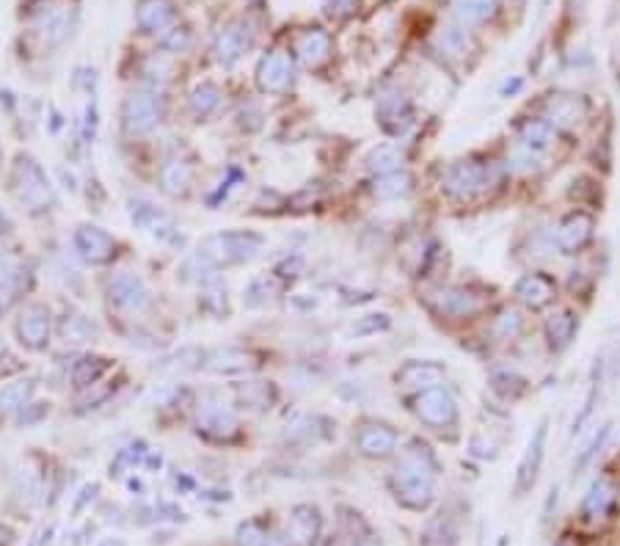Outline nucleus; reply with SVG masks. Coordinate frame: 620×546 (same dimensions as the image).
Instances as JSON below:
<instances>
[{"instance_id": "f257e3e1", "label": "nucleus", "mask_w": 620, "mask_h": 546, "mask_svg": "<svg viewBox=\"0 0 620 546\" xmlns=\"http://www.w3.org/2000/svg\"><path fill=\"white\" fill-rule=\"evenodd\" d=\"M436 475L439 461L433 449L422 441H411L395 475H391V489L406 508L425 510L436 500Z\"/></svg>"}, {"instance_id": "a18cd8bd", "label": "nucleus", "mask_w": 620, "mask_h": 546, "mask_svg": "<svg viewBox=\"0 0 620 546\" xmlns=\"http://www.w3.org/2000/svg\"><path fill=\"white\" fill-rule=\"evenodd\" d=\"M190 45V30L188 28H172L166 37L160 39V47L166 53H182Z\"/></svg>"}, {"instance_id": "5701e85b", "label": "nucleus", "mask_w": 620, "mask_h": 546, "mask_svg": "<svg viewBox=\"0 0 620 546\" xmlns=\"http://www.w3.org/2000/svg\"><path fill=\"white\" fill-rule=\"evenodd\" d=\"M576 329H579V320L574 312L568 309H560V312H554L549 320H546V340L554 350H566L574 337H576Z\"/></svg>"}, {"instance_id": "e433bc0d", "label": "nucleus", "mask_w": 620, "mask_h": 546, "mask_svg": "<svg viewBox=\"0 0 620 546\" xmlns=\"http://www.w3.org/2000/svg\"><path fill=\"white\" fill-rule=\"evenodd\" d=\"M218 103H221V91L215 83H202V86H196L190 94V105L199 116H207L210 111H215Z\"/></svg>"}, {"instance_id": "cd10ccee", "label": "nucleus", "mask_w": 620, "mask_h": 546, "mask_svg": "<svg viewBox=\"0 0 620 546\" xmlns=\"http://www.w3.org/2000/svg\"><path fill=\"white\" fill-rule=\"evenodd\" d=\"M378 113H381V124L386 130H391V122H398V130L400 133L403 127L400 122H408V100L403 91H386L383 97L378 100Z\"/></svg>"}, {"instance_id": "864d4df0", "label": "nucleus", "mask_w": 620, "mask_h": 546, "mask_svg": "<svg viewBox=\"0 0 620 546\" xmlns=\"http://www.w3.org/2000/svg\"><path fill=\"white\" fill-rule=\"evenodd\" d=\"M9 235V218L0 213V238H6Z\"/></svg>"}, {"instance_id": "a211bd4d", "label": "nucleus", "mask_w": 620, "mask_h": 546, "mask_svg": "<svg viewBox=\"0 0 620 546\" xmlns=\"http://www.w3.org/2000/svg\"><path fill=\"white\" fill-rule=\"evenodd\" d=\"M177 12L172 0H138L136 6V22L144 34H163L172 22Z\"/></svg>"}, {"instance_id": "4468645a", "label": "nucleus", "mask_w": 620, "mask_h": 546, "mask_svg": "<svg viewBox=\"0 0 620 546\" xmlns=\"http://www.w3.org/2000/svg\"><path fill=\"white\" fill-rule=\"evenodd\" d=\"M543 111L546 122L554 127H576L587 116V100L579 94H551Z\"/></svg>"}, {"instance_id": "0eeeda50", "label": "nucleus", "mask_w": 620, "mask_h": 546, "mask_svg": "<svg viewBox=\"0 0 620 546\" xmlns=\"http://www.w3.org/2000/svg\"><path fill=\"white\" fill-rule=\"evenodd\" d=\"M17 340L28 350H42L50 340V309L45 304H28L17 317Z\"/></svg>"}, {"instance_id": "4be33fe9", "label": "nucleus", "mask_w": 620, "mask_h": 546, "mask_svg": "<svg viewBox=\"0 0 620 546\" xmlns=\"http://www.w3.org/2000/svg\"><path fill=\"white\" fill-rule=\"evenodd\" d=\"M298 58L306 63V67H320V63L329 58V50H331V37L325 34L323 28H309L306 34L298 37Z\"/></svg>"}, {"instance_id": "f8f14e48", "label": "nucleus", "mask_w": 620, "mask_h": 546, "mask_svg": "<svg viewBox=\"0 0 620 546\" xmlns=\"http://www.w3.org/2000/svg\"><path fill=\"white\" fill-rule=\"evenodd\" d=\"M121 116H124L127 130L147 133V130H152V127L160 122V108H157V103H155L152 94L136 91V94H130V97L124 100Z\"/></svg>"}, {"instance_id": "4c0bfd02", "label": "nucleus", "mask_w": 620, "mask_h": 546, "mask_svg": "<svg viewBox=\"0 0 620 546\" xmlns=\"http://www.w3.org/2000/svg\"><path fill=\"white\" fill-rule=\"evenodd\" d=\"M599 392H601V365H596L593 375H591V390H587L584 395V403H582V411L576 414V420H574V433L582 431V425L591 420V414H593V406L599 400Z\"/></svg>"}, {"instance_id": "7c9ffc66", "label": "nucleus", "mask_w": 620, "mask_h": 546, "mask_svg": "<svg viewBox=\"0 0 620 546\" xmlns=\"http://www.w3.org/2000/svg\"><path fill=\"white\" fill-rule=\"evenodd\" d=\"M289 530H292V538H296L298 543H312L320 533V517L317 510L309 508V505H301L292 510V519H289Z\"/></svg>"}, {"instance_id": "bb28decb", "label": "nucleus", "mask_w": 620, "mask_h": 546, "mask_svg": "<svg viewBox=\"0 0 620 546\" xmlns=\"http://www.w3.org/2000/svg\"><path fill=\"white\" fill-rule=\"evenodd\" d=\"M251 365H254L251 353H246L240 348H218L207 357V367L215 373H243Z\"/></svg>"}, {"instance_id": "c03bdc74", "label": "nucleus", "mask_w": 620, "mask_h": 546, "mask_svg": "<svg viewBox=\"0 0 620 546\" xmlns=\"http://www.w3.org/2000/svg\"><path fill=\"white\" fill-rule=\"evenodd\" d=\"M63 334H67V340H72V342H83L94 334V326L83 315H72V317H67V323H63Z\"/></svg>"}, {"instance_id": "72a5a7b5", "label": "nucleus", "mask_w": 620, "mask_h": 546, "mask_svg": "<svg viewBox=\"0 0 620 546\" xmlns=\"http://www.w3.org/2000/svg\"><path fill=\"white\" fill-rule=\"evenodd\" d=\"M190 182V169L180 160H169L166 166L160 169V188L172 197H180Z\"/></svg>"}, {"instance_id": "9b49d317", "label": "nucleus", "mask_w": 620, "mask_h": 546, "mask_svg": "<svg viewBox=\"0 0 620 546\" xmlns=\"http://www.w3.org/2000/svg\"><path fill=\"white\" fill-rule=\"evenodd\" d=\"M431 298L439 312L452 317H472L485 307V298L477 296L474 290H466V287H441Z\"/></svg>"}, {"instance_id": "f3484780", "label": "nucleus", "mask_w": 620, "mask_h": 546, "mask_svg": "<svg viewBox=\"0 0 620 546\" xmlns=\"http://www.w3.org/2000/svg\"><path fill=\"white\" fill-rule=\"evenodd\" d=\"M72 17L75 9L63 0H50V4L39 12V30L45 34L47 42H63L72 34Z\"/></svg>"}, {"instance_id": "de8ad7c7", "label": "nucleus", "mask_w": 620, "mask_h": 546, "mask_svg": "<svg viewBox=\"0 0 620 546\" xmlns=\"http://www.w3.org/2000/svg\"><path fill=\"white\" fill-rule=\"evenodd\" d=\"M240 543L243 546H268V538H265V533L259 530L254 522H248V525L240 527Z\"/></svg>"}, {"instance_id": "39448f33", "label": "nucleus", "mask_w": 620, "mask_h": 546, "mask_svg": "<svg viewBox=\"0 0 620 546\" xmlns=\"http://www.w3.org/2000/svg\"><path fill=\"white\" fill-rule=\"evenodd\" d=\"M256 83L265 94H284L296 83V63L281 50H271L268 55L259 58L256 67Z\"/></svg>"}, {"instance_id": "7ed1b4c3", "label": "nucleus", "mask_w": 620, "mask_h": 546, "mask_svg": "<svg viewBox=\"0 0 620 546\" xmlns=\"http://www.w3.org/2000/svg\"><path fill=\"white\" fill-rule=\"evenodd\" d=\"M12 185L17 199L30 210H47L53 205V188L34 157L20 155L12 169Z\"/></svg>"}, {"instance_id": "37998d69", "label": "nucleus", "mask_w": 620, "mask_h": 546, "mask_svg": "<svg viewBox=\"0 0 620 546\" xmlns=\"http://www.w3.org/2000/svg\"><path fill=\"white\" fill-rule=\"evenodd\" d=\"M243 400L251 403L254 408H268L271 400H273V392L268 390V383L254 381V383H248V387L243 390Z\"/></svg>"}, {"instance_id": "2f4dec72", "label": "nucleus", "mask_w": 620, "mask_h": 546, "mask_svg": "<svg viewBox=\"0 0 620 546\" xmlns=\"http://www.w3.org/2000/svg\"><path fill=\"white\" fill-rule=\"evenodd\" d=\"M403 152L398 147H391V144H383V147H375L367 157V166L370 172H375L378 177H386V174H395L403 169Z\"/></svg>"}, {"instance_id": "393cba45", "label": "nucleus", "mask_w": 620, "mask_h": 546, "mask_svg": "<svg viewBox=\"0 0 620 546\" xmlns=\"http://www.w3.org/2000/svg\"><path fill=\"white\" fill-rule=\"evenodd\" d=\"M612 502H615V489L609 486L607 477H599L582 500V513L587 519H601L604 513L612 508Z\"/></svg>"}, {"instance_id": "a19ab883", "label": "nucleus", "mask_w": 620, "mask_h": 546, "mask_svg": "<svg viewBox=\"0 0 620 546\" xmlns=\"http://www.w3.org/2000/svg\"><path fill=\"white\" fill-rule=\"evenodd\" d=\"M494 332L502 337V340H513L518 337L521 332H524V315H521L518 309H505L499 317H497V323H494Z\"/></svg>"}, {"instance_id": "58836bf2", "label": "nucleus", "mask_w": 620, "mask_h": 546, "mask_svg": "<svg viewBox=\"0 0 620 546\" xmlns=\"http://www.w3.org/2000/svg\"><path fill=\"white\" fill-rule=\"evenodd\" d=\"M105 370H108V362H105V359H83V362L75 365L72 381L78 383V387H94L96 378H100Z\"/></svg>"}, {"instance_id": "6ab92c4d", "label": "nucleus", "mask_w": 620, "mask_h": 546, "mask_svg": "<svg viewBox=\"0 0 620 546\" xmlns=\"http://www.w3.org/2000/svg\"><path fill=\"white\" fill-rule=\"evenodd\" d=\"M199 431H205L213 439H232L238 433V420L235 414L223 403H205L199 408Z\"/></svg>"}, {"instance_id": "4d7b16f0", "label": "nucleus", "mask_w": 620, "mask_h": 546, "mask_svg": "<svg viewBox=\"0 0 620 546\" xmlns=\"http://www.w3.org/2000/svg\"><path fill=\"white\" fill-rule=\"evenodd\" d=\"M0 353H4V340H0Z\"/></svg>"}, {"instance_id": "6e6552de", "label": "nucleus", "mask_w": 620, "mask_h": 546, "mask_svg": "<svg viewBox=\"0 0 620 546\" xmlns=\"http://www.w3.org/2000/svg\"><path fill=\"white\" fill-rule=\"evenodd\" d=\"M593 230H596L593 215L576 210V213H571V215H566L560 221L557 235H554V243H557V248L563 254H576L593 240Z\"/></svg>"}, {"instance_id": "20e7f679", "label": "nucleus", "mask_w": 620, "mask_h": 546, "mask_svg": "<svg viewBox=\"0 0 620 546\" xmlns=\"http://www.w3.org/2000/svg\"><path fill=\"white\" fill-rule=\"evenodd\" d=\"M259 248H263V238L254 232H221L207 238L199 251L218 268V265L248 263L254 260Z\"/></svg>"}, {"instance_id": "603ef678", "label": "nucleus", "mask_w": 620, "mask_h": 546, "mask_svg": "<svg viewBox=\"0 0 620 546\" xmlns=\"http://www.w3.org/2000/svg\"><path fill=\"white\" fill-rule=\"evenodd\" d=\"M12 541V530L9 527H4V525H0V546H6Z\"/></svg>"}, {"instance_id": "f704fd0d", "label": "nucleus", "mask_w": 620, "mask_h": 546, "mask_svg": "<svg viewBox=\"0 0 620 546\" xmlns=\"http://www.w3.org/2000/svg\"><path fill=\"white\" fill-rule=\"evenodd\" d=\"M34 395V383L30 381H14L0 392V411H17L28 403V398Z\"/></svg>"}, {"instance_id": "473e14b6", "label": "nucleus", "mask_w": 620, "mask_h": 546, "mask_svg": "<svg viewBox=\"0 0 620 546\" xmlns=\"http://www.w3.org/2000/svg\"><path fill=\"white\" fill-rule=\"evenodd\" d=\"M411 185L414 180L406 174V172H395V174H386V177H378L373 194L378 199H403L411 194Z\"/></svg>"}, {"instance_id": "c85d7f7f", "label": "nucleus", "mask_w": 620, "mask_h": 546, "mask_svg": "<svg viewBox=\"0 0 620 546\" xmlns=\"http://www.w3.org/2000/svg\"><path fill=\"white\" fill-rule=\"evenodd\" d=\"M130 215H133V221L138 223L141 230H147V232H172L174 227H172V218L163 213V210H157L155 205H149V202H133V207H130Z\"/></svg>"}, {"instance_id": "79ce46f5", "label": "nucleus", "mask_w": 620, "mask_h": 546, "mask_svg": "<svg viewBox=\"0 0 620 546\" xmlns=\"http://www.w3.org/2000/svg\"><path fill=\"white\" fill-rule=\"evenodd\" d=\"M612 433V425L607 423V425H601V431H596L593 433V439L587 441V447H584V453L579 456V464H574V475H579V469H584L587 464H591V458L599 453V449L604 447V441H607V436Z\"/></svg>"}, {"instance_id": "49530a36", "label": "nucleus", "mask_w": 620, "mask_h": 546, "mask_svg": "<svg viewBox=\"0 0 620 546\" xmlns=\"http://www.w3.org/2000/svg\"><path fill=\"white\" fill-rule=\"evenodd\" d=\"M425 546H444V543H452V533L444 527V522H431L428 530H425V541H422Z\"/></svg>"}, {"instance_id": "a878e982", "label": "nucleus", "mask_w": 620, "mask_h": 546, "mask_svg": "<svg viewBox=\"0 0 620 546\" xmlns=\"http://www.w3.org/2000/svg\"><path fill=\"white\" fill-rule=\"evenodd\" d=\"M20 287H22V268L12 256L0 254V312H6L14 304Z\"/></svg>"}, {"instance_id": "9d476101", "label": "nucleus", "mask_w": 620, "mask_h": 546, "mask_svg": "<svg viewBox=\"0 0 620 546\" xmlns=\"http://www.w3.org/2000/svg\"><path fill=\"white\" fill-rule=\"evenodd\" d=\"M546 433H549V423L540 420V425L535 428V433H532V439L527 444L524 458H521V464H518V477H515V491L518 494H527L535 486L538 475H540V464H543V453H546Z\"/></svg>"}, {"instance_id": "ea45409f", "label": "nucleus", "mask_w": 620, "mask_h": 546, "mask_svg": "<svg viewBox=\"0 0 620 546\" xmlns=\"http://www.w3.org/2000/svg\"><path fill=\"white\" fill-rule=\"evenodd\" d=\"M491 387H494L502 398H510V400H515L518 395H524V392H527L524 378L515 375V373H510V370L497 373V375L491 378Z\"/></svg>"}, {"instance_id": "aec40b11", "label": "nucleus", "mask_w": 620, "mask_h": 546, "mask_svg": "<svg viewBox=\"0 0 620 546\" xmlns=\"http://www.w3.org/2000/svg\"><path fill=\"white\" fill-rule=\"evenodd\" d=\"M251 42H254V37H251L248 25H243V22L230 25L226 30H221V37L215 39V55L223 67H232V63L251 47Z\"/></svg>"}, {"instance_id": "423d86ee", "label": "nucleus", "mask_w": 620, "mask_h": 546, "mask_svg": "<svg viewBox=\"0 0 620 546\" xmlns=\"http://www.w3.org/2000/svg\"><path fill=\"white\" fill-rule=\"evenodd\" d=\"M414 414L431 428H447V425H455V420H458V406H455V400L447 390L433 387V390H425V392L416 395Z\"/></svg>"}, {"instance_id": "ddd939ff", "label": "nucleus", "mask_w": 620, "mask_h": 546, "mask_svg": "<svg viewBox=\"0 0 620 546\" xmlns=\"http://www.w3.org/2000/svg\"><path fill=\"white\" fill-rule=\"evenodd\" d=\"M108 293H111V301L127 312H141L149 301V293H147V284L136 276V273H116L108 284Z\"/></svg>"}, {"instance_id": "c756f323", "label": "nucleus", "mask_w": 620, "mask_h": 546, "mask_svg": "<svg viewBox=\"0 0 620 546\" xmlns=\"http://www.w3.org/2000/svg\"><path fill=\"white\" fill-rule=\"evenodd\" d=\"M449 6H452V14L464 25L485 22L497 14V0H452Z\"/></svg>"}, {"instance_id": "f03ea898", "label": "nucleus", "mask_w": 620, "mask_h": 546, "mask_svg": "<svg viewBox=\"0 0 620 546\" xmlns=\"http://www.w3.org/2000/svg\"><path fill=\"white\" fill-rule=\"evenodd\" d=\"M497 169L482 160H458L444 172V190L455 199H474L482 197L488 188L497 182Z\"/></svg>"}, {"instance_id": "09e8293b", "label": "nucleus", "mask_w": 620, "mask_h": 546, "mask_svg": "<svg viewBox=\"0 0 620 546\" xmlns=\"http://www.w3.org/2000/svg\"><path fill=\"white\" fill-rule=\"evenodd\" d=\"M358 0H325V12L331 17H348L356 9Z\"/></svg>"}, {"instance_id": "5fc2aeb1", "label": "nucleus", "mask_w": 620, "mask_h": 546, "mask_svg": "<svg viewBox=\"0 0 620 546\" xmlns=\"http://www.w3.org/2000/svg\"><path fill=\"white\" fill-rule=\"evenodd\" d=\"M100 546H124V543H121L119 538H108V541H103Z\"/></svg>"}, {"instance_id": "dca6fc26", "label": "nucleus", "mask_w": 620, "mask_h": 546, "mask_svg": "<svg viewBox=\"0 0 620 546\" xmlns=\"http://www.w3.org/2000/svg\"><path fill=\"white\" fill-rule=\"evenodd\" d=\"M557 296V284L546 273H527L515 281V298L530 307V309H543Z\"/></svg>"}, {"instance_id": "c9c22d12", "label": "nucleus", "mask_w": 620, "mask_h": 546, "mask_svg": "<svg viewBox=\"0 0 620 546\" xmlns=\"http://www.w3.org/2000/svg\"><path fill=\"white\" fill-rule=\"evenodd\" d=\"M436 45L447 55H464L469 50V34L464 28H441L439 37H436Z\"/></svg>"}, {"instance_id": "3c124183", "label": "nucleus", "mask_w": 620, "mask_h": 546, "mask_svg": "<svg viewBox=\"0 0 620 546\" xmlns=\"http://www.w3.org/2000/svg\"><path fill=\"white\" fill-rule=\"evenodd\" d=\"M350 546H381V541H378V538H373V535H364V538H356Z\"/></svg>"}, {"instance_id": "8fccbe9b", "label": "nucleus", "mask_w": 620, "mask_h": 546, "mask_svg": "<svg viewBox=\"0 0 620 546\" xmlns=\"http://www.w3.org/2000/svg\"><path fill=\"white\" fill-rule=\"evenodd\" d=\"M521 86H524V80H521V78L505 80V83H502V97H507V94H510V97H513V94H515V91H521Z\"/></svg>"}, {"instance_id": "b1692460", "label": "nucleus", "mask_w": 620, "mask_h": 546, "mask_svg": "<svg viewBox=\"0 0 620 546\" xmlns=\"http://www.w3.org/2000/svg\"><path fill=\"white\" fill-rule=\"evenodd\" d=\"M518 144L527 147L532 152H546L554 144V124H549L546 119H527L521 122L518 127Z\"/></svg>"}, {"instance_id": "412c9836", "label": "nucleus", "mask_w": 620, "mask_h": 546, "mask_svg": "<svg viewBox=\"0 0 620 546\" xmlns=\"http://www.w3.org/2000/svg\"><path fill=\"white\" fill-rule=\"evenodd\" d=\"M444 367L436 362H408L398 370V383L406 390H433L441 381Z\"/></svg>"}, {"instance_id": "6e6d98bb", "label": "nucleus", "mask_w": 620, "mask_h": 546, "mask_svg": "<svg viewBox=\"0 0 620 546\" xmlns=\"http://www.w3.org/2000/svg\"><path fill=\"white\" fill-rule=\"evenodd\" d=\"M574 4H576V6H582V4H584V0H574Z\"/></svg>"}, {"instance_id": "2eb2a0df", "label": "nucleus", "mask_w": 620, "mask_h": 546, "mask_svg": "<svg viewBox=\"0 0 620 546\" xmlns=\"http://www.w3.org/2000/svg\"><path fill=\"white\" fill-rule=\"evenodd\" d=\"M356 444H358V453L367 458H386L395 453V447H398V431L381 425V423H367L358 431Z\"/></svg>"}, {"instance_id": "1a4fd4ad", "label": "nucleus", "mask_w": 620, "mask_h": 546, "mask_svg": "<svg viewBox=\"0 0 620 546\" xmlns=\"http://www.w3.org/2000/svg\"><path fill=\"white\" fill-rule=\"evenodd\" d=\"M75 248L80 251V256L86 263L103 265L116 254V240L105 230L91 227V223H83V227L75 230Z\"/></svg>"}]
</instances>
